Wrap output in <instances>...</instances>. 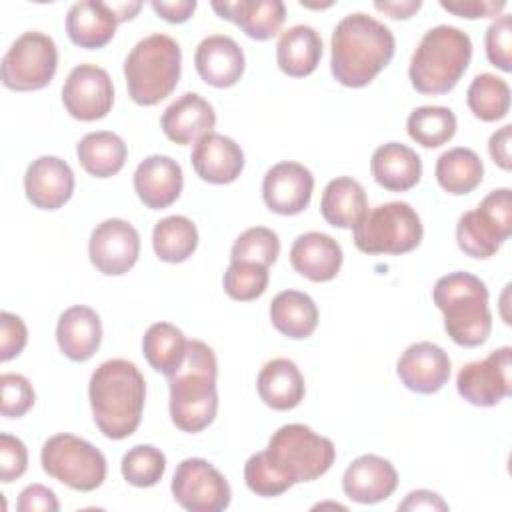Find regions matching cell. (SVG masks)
Listing matches in <instances>:
<instances>
[{
  "mask_svg": "<svg viewBox=\"0 0 512 512\" xmlns=\"http://www.w3.org/2000/svg\"><path fill=\"white\" fill-rule=\"evenodd\" d=\"M110 6L116 12L118 20L124 22V20H130L138 14V10L142 8V2H112Z\"/></svg>",
  "mask_w": 512,
  "mask_h": 512,
  "instance_id": "cell-53",
  "label": "cell"
},
{
  "mask_svg": "<svg viewBox=\"0 0 512 512\" xmlns=\"http://www.w3.org/2000/svg\"><path fill=\"white\" fill-rule=\"evenodd\" d=\"M88 398L98 430L106 438L124 440L140 426L146 380L134 362L112 358L92 372Z\"/></svg>",
  "mask_w": 512,
  "mask_h": 512,
  "instance_id": "cell-2",
  "label": "cell"
},
{
  "mask_svg": "<svg viewBox=\"0 0 512 512\" xmlns=\"http://www.w3.org/2000/svg\"><path fill=\"white\" fill-rule=\"evenodd\" d=\"M512 348L502 346L490 352L486 358L470 362L460 368L456 378L458 394L482 408L496 406L512 392Z\"/></svg>",
  "mask_w": 512,
  "mask_h": 512,
  "instance_id": "cell-13",
  "label": "cell"
},
{
  "mask_svg": "<svg viewBox=\"0 0 512 512\" xmlns=\"http://www.w3.org/2000/svg\"><path fill=\"white\" fill-rule=\"evenodd\" d=\"M170 490L174 500L190 512H220L232 500L228 480L204 458L182 460L174 470Z\"/></svg>",
  "mask_w": 512,
  "mask_h": 512,
  "instance_id": "cell-12",
  "label": "cell"
},
{
  "mask_svg": "<svg viewBox=\"0 0 512 512\" xmlns=\"http://www.w3.org/2000/svg\"><path fill=\"white\" fill-rule=\"evenodd\" d=\"M396 372L408 390L434 394L442 390L450 378V358L444 348L434 342H414L400 354Z\"/></svg>",
  "mask_w": 512,
  "mask_h": 512,
  "instance_id": "cell-17",
  "label": "cell"
},
{
  "mask_svg": "<svg viewBox=\"0 0 512 512\" xmlns=\"http://www.w3.org/2000/svg\"><path fill=\"white\" fill-rule=\"evenodd\" d=\"M216 124V112L208 100L196 92L176 98L162 114L160 126L168 140L176 144H192L210 134Z\"/></svg>",
  "mask_w": 512,
  "mask_h": 512,
  "instance_id": "cell-23",
  "label": "cell"
},
{
  "mask_svg": "<svg viewBox=\"0 0 512 512\" xmlns=\"http://www.w3.org/2000/svg\"><path fill=\"white\" fill-rule=\"evenodd\" d=\"M62 102L76 120L104 118L114 104V86L108 72L96 64H78L64 80Z\"/></svg>",
  "mask_w": 512,
  "mask_h": 512,
  "instance_id": "cell-15",
  "label": "cell"
},
{
  "mask_svg": "<svg viewBox=\"0 0 512 512\" xmlns=\"http://www.w3.org/2000/svg\"><path fill=\"white\" fill-rule=\"evenodd\" d=\"M280 254L278 234L266 226L246 228L230 248V260L272 266Z\"/></svg>",
  "mask_w": 512,
  "mask_h": 512,
  "instance_id": "cell-41",
  "label": "cell"
},
{
  "mask_svg": "<svg viewBox=\"0 0 512 512\" xmlns=\"http://www.w3.org/2000/svg\"><path fill=\"white\" fill-rule=\"evenodd\" d=\"M270 320L280 334L292 340H302L312 336L316 330L318 308L306 292L284 290L278 292L270 302Z\"/></svg>",
  "mask_w": 512,
  "mask_h": 512,
  "instance_id": "cell-32",
  "label": "cell"
},
{
  "mask_svg": "<svg viewBox=\"0 0 512 512\" xmlns=\"http://www.w3.org/2000/svg\"><path fill=\"white\" fill-rule=\"evenodd\" d=\"M56 342L72 362L90 360L102 342V322L96 310L82 304L66 308L56 324Z\"/></svg>",
  "mask_w": 512,
  "mask_h": 512,
  "instance_id": "cell-25",
  "label": "cell"
},
{
  "mask_svg": "<svg viewBox=\"0 0 512 512\" xmlns=\"http://www.w3.org/2000/svg\"><path fill=\"white\" fill-rule=\"evenodd\" d=\"M512 234V198L510 188H496L482 198V202L464 212L456 224L458 248L472 256L486 260L494 256Z\"/></svg>",
  "mask_w": 512,
  "mask_h": 512,
  "instance_id": "cell-10",
  "label": "cell"
},
{
  "mask_svg": "<svg viewBox=\"0 0 512 512\" xmlns=\"http://www.w3.org/2000/svg\"><path fill=\"white\" fill-rule=\"evenodd\" d=\"M120 24L116 12L108 2L82 0L68 8L66 14V34L68 38L86 50H96L106 46Z\"/></svg>",
  "mask_w": 512,
  "mask_h": 512,
  "instance_id": "cell-27",
  "label": "cell"
},
{
  "mask_svg": "<svg viewBox=\"0 0 512 512\" xmlns=\"http://www.w3.org/2000/svg\"><path fill=\"white\" fill-rule=\"evenodd\" d=\"M218 362L214 350L202 340H188L180 368L168 376L170 418L182 432H202L218 412Z\"/></svg>",
  "mask_w": 512,
  "mask_h": 512,
  "instance_id": "cell-3",
  "label": "cell"
},
{
  "mask_svg": "<svg viewBox=\"0 0 512 512\" xmlns=\"http://www.w3.org/2000/svg\"><path fill=\"white\" fill-rule=\"evenodd\" d=\"M198 246L196 224L186 216H166L152 230V248L162 262L178 264L188 260Z\"/></svg>",
  "mask_w": 512,
  "mask_h": 512,
  "instance_id": "cell-36",
  "label": "cell"
},
{
  "mask_svg": "<svg viewBox=\"0 0 512 512\" xmlns=\"http://www.w3.org/2000/svg\"><path fill=\"white\" fill-rule=\"evenodd\" d=\"M422 222L408 202H386L352 226L354 246L364 254H406L422 242Z\"/></svg>",
  "mask_w": 512,
  "mask_h": 512,
  "instance_id": "cell-8",
  "label": "cell"
},
{
  "mask_svg": "<svg viewBox=\"0 0 512 512\" xmlns=\"http://www.w3.org/2000/svg\"><path fill=\"white\" fill-rule=\"evenodd\" d=\"M322 58V38L308 24H296L284 30L276 44V62L278 68L292 76L304 78L310 76Z\"/></svg>",
  "mask_w": 512,
  "mask_h": 512,
  "instance_id": "cell-30",
  "label": "cell"
},
{
  "mask_svg": "<svg viewBox=\"0 0 512 512\" xmlns=\"http://www.w3.org/2000/svg\"><path fill=\"white\" fill-rule=\"evenodd\" d=\"M484 46L492 66L500 68L502 72L512 70V16L510 14L498 16L486 28Z\"/></svg>",
  "mask_w": 512,
  "mask_h": 512,
  "instance_id": "cell-44",
  "label": "cell"
},
{
  "mask_svg": "<svg viewBox=\"0 0 512 512\" xmlns=\"http://www.w3.org/2000/svg\"><path fill=\"white\" fill-rule=\"evenodd\" d=\"M440 6L456 16L462 18H496L506 8L504 0H456V2H446L440 0Z\"/></svg>",
  "mask_w": 512,
  "mask_h": 512,
  "instance_id": "cell-48",
  "label": "cell"
},
{
  "mask_svg": "<svg viewBox=\"0 0 512 512\" xmlns=\"http://www.w3.org/2000/svg\"><path fill=\"white\" fill-rule=\"evenodd\" d=\"M18 512H58L60 504L56 494L42 486V484H30L18 494Z\"/></svg>",
  "mask_w": 512,
  "mask_h": 512,
  "instance_id": "cell-47",
  "label": "cell"
},
{
  "mask_svg": "<svg viewBox=\"0 0 512 512\" xmlns=\"http://www.w3.org/2000/svg\"><path fill=\"white\" fill-rule=\"evenodd\" d=\"M342 260V246L324 232L300 234L290 248L292 268L312 282H328L336 278Z\"/></svg>",
  "mask_w": 512,
  "mask_h": 512,
  "instance_id": "cell-24",
  "label": "cell"
},
{
  "mask_svg": "<svg viewBox=\"0 0 512 512\" xmlns=\"http://www.w3.org/2000/svg\"><path fill=\"white\" fill-rule=\"evenodd\" d=\"M368 210V198L364 186L350 178L338 176L330 180L320 198L322 218L334 228H352Z\"/></svg>",
  "mask_w": 512,
  "mask_h": 512,
  "instance_id": "cell-31",
  "label": "cell"
},
{
  "mask_svg": "<svg viewBox=\"0 0 512 512\" xmlns=\"http://www.w3.org/2000/svg\"><path fill=\"white\" fill-rule=\"evenodd\" d=\"M152 10L164 18L166 22L172 24H182L186 22L194 10H196V0H176V2H166V0H152L150 2Z\"/></svg>",
  "mask_w": 512,
  "mask_h": 512,
  "instance_id": "cell-50",
  "label": "cell"
},
{
  "mask_svg": "<svg viewBox=\"0 0 512 512\" xmlns=\"http://www.w3.org/2000/svg\"><path fill=\"white\" fill-rule=\"evenodd\" d=\"M244 482L250 492L262 498H274L292 488L264 458V452L252 454L244 464Z\"/></svg>",
  "mask_w": 512,
  "mask_h": 512,
  "instance_id": "cell-42",
  "label": "cell"
},
{
  "mask_svg": "<svg viewBox=\"0 0 512 512\" xmlns=\"http://www.w3.org/2000/svg\"><path fill=\"white\" fill-rule=\"evenodd\" d=\"M260 400L272 410H292L304 400V376L288 358L266 362L256 380Z\"/></svg>",
  "mask_w": 512,
  "mask_h": 512,
  "instance_id": "cell-29",
  "label": "cell"
},
{
  "mask_svg": "<svg viewBox=\"0 0 512 512\" xmlns=\"http://www.w3.org/2000/svg\"><path fill=\"white\" fill-rule=\"evenodd\" d=\"M188 338L170 322H154L142 338V354L146 362L166 378L184 362Z\"/></svg>",
  "mask_w": 512,
  "mask_h": 512,
  "instance_id": "cell-35",
  "label": "cell"
},
{
  "mask_svg": "<svg viewBox=\"0 0 512 512\" xmlns=\"http://www.w3.org/2000/svg\"><path fill=\"white\" fill-rule=\"evenodd\" d=\"M0 410L6 418H20L34 406V388L30 380L16 372H6L0 376Z\"/></svg>",
  "mask_w": 512,
  "mask_h": 512,
  "instance_id": "cell-43",
  "label": "cell"
},
{
  "mask_svg": "<svg viewBox=\"0 0 512 512\" xmlns=\"http://www.w3.org/2000/svg\"><path fill=\"white\" fill-rule=\"evenodd\" d=\"M58 68L56 42L38 30L20 34L6 50L0 66L2 84L16 92L42 90Z\"/></svg>",
  "mask_w": 512,
  "mask_h": 512,
  "instance_id": "cell-11",
  "label": "cell"
},
{
  "mask_svg": "<svg viewBox=\"0 0 512 512\" xmlns=\"http://www.w3.org/2000/svg\"><path fill=\"white\" fill-rule=\"evenodd\" d=\"M270 272L268 266L256 262H238L230 260L224 272V292L238 302H250L260 298L268 288Z\"/></svg>",
  "mask_w": 512,
  "mask_h": 512,
  "instance_id": "cell-40",
  "label": "cell"
},
{
  "mask_svg": "<svg viewBox=\"0 0 512 512\" xmlns=\"http://www.w3.org/2000/svg\"><path fill=\"white\" fill-rule=\"evenodd\" d=\"M182 186V168L170 156H146L134 172V192L150 210H162L174 204L182 192Z\"/></svg>",
  "mask_w": 512,
  "mask_h": 512,
  "instance_id": "cell-20",
  "label": "cell"
},
{
  "mask_svg": "<svg viewBox=\"0 0 512 512\" xmlns=\"http://www.w3.org/2000/svg\"><path fill=\"white\" fill-rule=\"evenodd\" d=\"M432 300L444 314L446 334L464 348L484 344L492 330L486 284L470 272H450L436 280Z\"/></svg>",
  "mask_w": 512,
  "mask_h": 512,
  "instance_id": "cell-4",
  "label": "cell"
},
{
  "mask_svg": "<svg viewBox=\"0 0 512 512\" xmlns=\"http://www.w3.org/2000/svg\"><path fill=\"white\" fill-rule=\"evenodd\" d=\"M28 468V450L26 444L8 434H0V480L4 484L20 478Z\"/></svg>",
  "mask_w": 512,
  "mask_h": 512,
  "instance_id": "cell-45",
  "label": "cell"
},
{
  "mask_svg": "<svg viewBox=\"0 0 512 512\" xmlns=\"http://www.w3.org/2000/svg\"><path fill=\"white\" fill-rule=\"evenodd\" d=\"M406 130L416 144L424 148H438L454 138L456 114L446 106H420L410 112Z\"/></svg>",
  "mask_w": 512,
  "mask_h": 512,
  "instance_id": "cell-38",
  "label": "cell"
},
{
  "mask_svg": "<svg viewBox=\"0 0 512 512\" xmlns=\"http://www.w3.org/2000/svg\"><path fill=\"white\" fill-rule=\"evenodd\" d=\"M40 462L48 476L78 492H92L102 486L108 470L104 454L94 444L66 432L44 442Z\"/></svg>",
  "mask_w": 512,
  "mask_h": 512,
  "instance_id": "cell-9",
  "label": "cell"
},
{
  "mask_svg": "<svg viewBox=\"0 0 512 512\" xmlns=\"http://www.w3.org/2000/svg\"><path fill=\"white\" fill-rule=\"evenodd\" d=\"M420 6H422V2L420 0H376L374 2V8L378 10V12H384V14H388L390 18H396V20H406V18H410L412 14H416L418 10H420Z\"/></svg>",
  "mask_w": 512,
  "mask_h": 512,
  "instance_id": "cell-52",
  "label": "cell"
},
{
  "mask_svg": "<svg viewBox=\"0 0 512 512\" xmlns=\"http://www.w3.org/2000/svg\"><path fill=\"white\" fill-rule=\"evenodd\" d=\"M332 76L348 88L370 84L392 60L396 40L392 30L364 12L344 16L330 40Z\"/></svg>",
  "mask_w": 512,
  "mask_h": 512,
  "instance_id": "cell-1",
  "label": "cell"
},
{
  "mask_svg": "<svg viewBox=\"0 0 512 512\" xmlns=\"http://www.w3.org/2000/svg\"><path fill=\"white\" fill-rule=\"evenodd\" d=\"M76 156L80 166L94 178H110L118 174L128 156L124 140L108 130L88 132L80 138L76 146Z\"/></svg>",
  "mask_w": 512,
  "mask_h": 512,
  "instance_id": "cell-33",
  "label": "cell"
},
{
  "mask_svg": "<svg viewBox=\"0 0 512 512\" xmlns=\"http://www.w3.org/2000/svg\"><path fill=\"white\" fill-rule=\"evenodd\" d=\"M398 510H448V504L432 490H414L400 504Z\"/></svg>",
  "mask_w": 512,
  "mask_h": 512,
  "instance_id": "cell-51",
  "label": "cell"
},
{
  "mask_svg": "<svg viewBox=\"0 0 512 512\" xmlns=\"http://www.w3.org/2000/svg\"><path fill=\"white\" fill-rule=\"evenodd\" d=\"M244 52L226 34L206 36L194 52V66L200 78L214 88H230L244 74Z\"/></svg>",
  "mask_w": 512,
  "mask_h": 512,
  "instance_id": "cell-21",
  "label": "cell"
},
{
  "mask_svg": "<svg viewBox=\"0 0 512 512\" xmlns=\"http://www.w3.org/2000/svg\"><path fill=\"white\" fill-rule=\"evenodd\" d=\"M434 174L442 190L454 196H464L480 186L484 178V164L474 150L456 146L440 154Z\"/></svg>",
  "mask_w": 512,
  "mask_h": 512,
  "instance_id": "cell-34",
  "label": "cell"
},
{
  "mask_svg": "<svg viewBox=\"0 0 512 512\" xmlns=\"http://www.w3.org/2000/svg\"><path fill=\"white\" fill-rule=\"evenodd\" d=\"M398 472L390 460L376 454H362L350 462L342 476L344 494L358 504H376L394 494Z\"/></svg>",
  "mask_w": 512,
  "mask_h": 512,
  "instance_id": "cell-19",
  "label": "cell"
},
{
  "mask_svg": "<svg viewBox=\"0 0 512 512\" xmlns=\"http://www.w3.org/2000/svg\"><path fill=\"white\" fill-rule=\"evenodd\" d=\"M120 470L128 484L136 488H150L162 480L166 456L152 444H138L122 456Z\"/></svg>",
  "mask_w": 512,
  "mask_h": 512,
  "instance_id": "cell-39",
  "label": "cell"
},
{
  "mask_svg": "<svg viewBox=\"0 0 512 512\" xmlns=\"http://www.w3.org/2000/svg\"><path fill=\"white\" fill-rule=\"evenodd\" d=\"M190 162L204 182L230 184L244 170V152L232 138L210 132L194 142Z\"/></svg>",
  "mask_w": 512,
  "mask_h": 512,
  "instance_id": "cell-22",
  "label": "cell"
},
{
  "mask_svg": "<svg viewBox=\"0 0 512 512\" xmlns=\"http://www.w3.org/2000/svg\"><path fill=\"white\" fill-rule=\"evenodd\" d=\"M182 50L168 34H150L136 42L124 60L130 98L140 106H154L174 92L180 80Z\"/></svg>",
  "mask_w": 512,
  "mask_h": 512,
  "instance_id": "cell-6",
  "label": "cell"
},
{
  "mask_svg": "<svg viewBox=\"0 0 512 512\" xmlns=\"http://www.w3.org/2000/svg\"><path fill=\"white\" fill-rule=\"evenodd\" d=\"M28 342V328L24 320L12 312L0 314V360L16 358Z\"/></svg>",
  "mask_w": 512,
  "mask_h": 512,
  "instance_id": "cell-46",
  "label": "cell"
},
{
  "mask_svg": "<svg viewBox=\"0 0 512 512\" xmlns=\"http://www.w3.org/2000/svg\"><path fill=\"white\" fill-rule=\"evenodd\" d=\"M370 172L378 186L390 192H406L420 182L422 160L402 142L378 146L370 158Z\"/></svg>",
  "mask_w": 512,
  "mask_h": 512,
  "instance_id": "cell-28",
  "label": "cell"
},
{
  "mask_svg": "<svg viewBox=\"0 0 512 512\" xmlns=\"http://www.w3.org/2000/svg\"><path fill=\"white\" fill-rule=\"evenodd\" d=\"M264 458L290 484L312 482L326 474L336 458L334 442L304 424H284L268 440Z\"/></svg>",
  "mask_w": 512,
  "mask_h": 512,
  "instance_id": "cell-7",
  "label": "cell"
},
{
  "mask_svg": "<svg viewBox=\"0 0 512 512\" xmlns=\"http://www.w3.org/2000/svg\"><path fill=\"white\" fill-rule=\"evenodd\" d=\"M466 102L470 112L482 122L502 120L510 110V86L496 74H478L468 86Z\"/></svg>",
  "mask_w": 512,
  "mask_h": 512,
  "instance_id": "cell-37",
  "label": "cell"
},
{
  "mask_svg": "<svg viewBox=\"0 0 512 512\" xmlns=\"http://www.w3.org/2000/svg\"><path fill=\"white\" fill-rule=\"evenodd\" d=\"M24 192L32 206L58 210L72 198L74 172L68 162L58 156H40L26 168Z\"/></svg>",
  "mask_w": 512,
  "mask_h": 512,
  "instance_id": "cell-18",
  "label": "cell"
},
{
  "mask_svg": "<svg viewBox=\"0 0 512 512\" xmlns=\"http://www.w3.org/2000/svg\"><path fill=\"white\" fill-rule=\"evenodd\" d=\"M472 58V40L456 26L440 24L430 28L418 42L408 76L410 84L420 94L450 92Z\"/></svg>",
  "mask_w": 512,
  "mask_h": 512,
  "instance_id": "cell-5",
  "label": "cell"
},
{
  "mask_svg": "<svg viewBox=\"0 0 512 512\" xmlns=\"http://www.w3.org/2000/svg\"><path fill=\"white\" fill-rule=\"evenodd\" d=\"M314 176L300 162H278L264 174L262 200L270 212L282 216L300 214L312 198Z\"/></svg>",
  "mask_w": 512,
  "mask_h": 512,
  "instance_id": "cell-16",
  "label": "cell"
},
{
  "mask_svg": "<svg viewBox=\"0 0 512 512\" xmlns=\"http://www.w3.org/2000/svg\"><path fill=\"white\" fill-rule=\"evenodd\" d=\"M510 142H512V126L506 124L500 130H496L488 140V152L494 164H498L502 170L512 168V156H510Z\"/></svg>",
  "mask_w": 512,
  "mask_h": 512,
  "instance_id": "cell-49",
  "label": "cell"
},
{
  "mask_svg": "<svg viewBox=\"0 0 512 512\" xmlns=\"http://www.w3.org/2000/svg\"><path fill=\"white\" fill-rule=\"evenodd\" d=\"M212 10L220 18L234 22L252 40H268L276 36L286 20V6L282 0L212 2Z\"/></svg>",
  "mask_w": 512,
  "mask_h": 512,
  "instance_id": "cell-26",
  "label": "cell"
},
{
  "mask_svg": "<svg viewBox=\"0 0 512 512\" xmlns=\"http://www.w3.org/2000/svg\"><path fill=\"white\" fill-rule=\"evenodd\" d=\"M88 256L98 272L122 276L140 256V234L122 218H106L90 234Z\"/></svg>",
  "mask_w": 512,
  "mask_h": 512,
  "instance_id": "cell-14",
  "label": "cell"
}]
</instances>
